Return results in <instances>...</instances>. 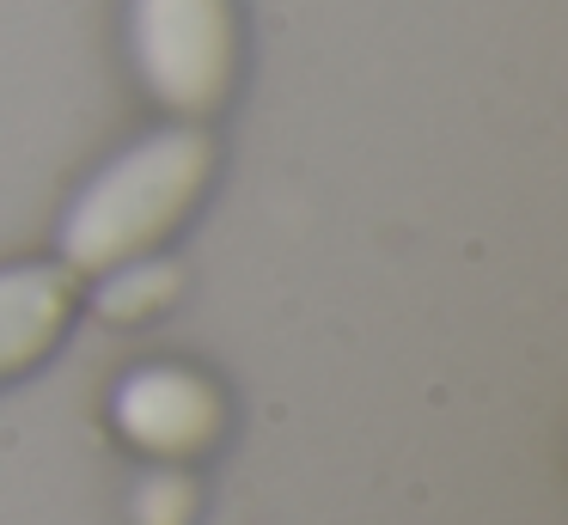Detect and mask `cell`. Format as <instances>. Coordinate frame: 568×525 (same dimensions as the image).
Returning <instances> with one entry per match:
<instances>
[{"instance_id":"6da1fadb","label":"cell","mask_w":568,"mask_h":525,"mask_svg":"<svg viewBox=\"0 0 568 525\" xmlns=\"http://www.w3.org/2000/svg\"><path fill=\"white\" fill-rule=\"evenodd\" d=\"M214 141L196 122L141 134L116 159H104L62 214V269L68 275H104L129 256H153L209 195Z\"/></svg>"},{"instance_id":"7a4b0ae2","label":"cell","mask_w":568,"mask_h":525,"mask_svg":"<svg viewBox=\"0 0 568 525\" xmlns=\"http://www.w3.org/2000/svg\"><path fill=\"white\" fill-rule=\"evenodd\" d=\"M129 68L160 110L202 122L239 80V7L233 0H129Z\"/></svg>"},{"instance_id":"3957f363","label":"cell","mask_w":568,"mask_h":525,"mask_svg":"<svg viewBox=\"0 0 568 525\" xmlns=\"http://www.w3.org/2000/svg\"><path fill=\"white\" fill-rule=\"evenodd\" d=\"M111 422L135 452L160 464H184L226 434V397L196 366H135L111 391Z\"/></svg>"},{"instance_id":"277c9868","label":"cell","mask_w":568,"mask_h":525,"mask_svg":"<svg viewBox=\"0 0 568 525\" xmlns=\"http://www.w3.org/2000/svg\"><path fill=\"white\" fill-rule=\"evenodd\" d=\"M80 312V275L62 263H0V385L50 361Z\"/></svg>"},{"instance_id":"5b68a950","label":"cell","mask_w":568,"mask_h":525,"mask_svg":"<svg viewBox=\"0 0 568 525\" xmlns=\"http://www.w3.org/2000/svg\"><path fill=\"white\" fill-rule=\"evenodd\" d=\"M178 269L165 263V256H129V263L104 269L99 287H92V305H99L111 324H141V317L165 312V305L178 300Z\"/></svg>"},{"instance_id":"8992f818","label":"cell","mask_w":568,"mask_h":525,"mask_svg":"<svg viewBox=\"0 0 568 525\" xmlns=\"http://www.w3.org/2000/svg\"><path fill=\"white\" fill-rule=\"evenodd\" d=\"M129 519L135 525H190L196 519V483H190L178 464H160L135 483L129 495Z\"/></svg>"}]
</instances>
